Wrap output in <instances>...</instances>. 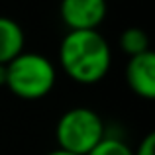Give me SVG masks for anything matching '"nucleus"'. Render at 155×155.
Wrapping results in <instances>:
<instances>
[{
    "instance_id": "obj_5",
    "label": "nucleus",
    "mask_w": 155,
    "mask_h": 155,
    "mask_svg": "<svg viewBox=\"0 0 155 155\" xmlns=\"http://www.w3.org/2000/svg\"><path fill=\"white\" fill-rule=\"evenodd\" d=\"M126 83L130 91L143 100L155 98V53L145 51L130 57L126 65Z\"/></svg>"
},
{
    "instance_id": "obj_7",
    "label": "nucleus",
    "mask_w": 155,
    "mask_h": 155,
    "mask_svg": "<svg viewBox=\"0 0 155 155\" xmlns=\"http://www.w3.org/2000/svg\"><path fill=\"white\" fill-rule=\"evenodd\" d=\"M118 47L128 57H136V55H141V53H145V51H151L149 49L147 31H145L143 28H137V26L126 28V30L122 31L120 38H118Z\"/></svg>"
},
{
    "instance_id": "obj_10",
    "label": "nucleus",
    "mask_w": 155,
    "mask_h": 155,
    "mask_svg": "<svg viewBox=\"0 0 155 155\" xmlns=\"http://www.w3.org/2000/svg\"><path fill=\"white\" fill-rule=\"evenodd\" d=\"M0 87H6V65H0Z\"/></svg>"
},
{
    "instance_id": "obj_6",
    "label": "nucleus",
    "mask_w": 155,
    "mask_h": 155,
    "mask_svg": "<svg viewBox=\"0 0 155 155\" xmlns=\"http://www.w3.org/2000/svg\"><path fill=\"white\" fill-rule=\"evenodd\" d=\"M26 47V34L22 26L10 16H0V65H8Z\"/></svg>"
},
{
    "instance_id": "obj_4",
    "label": "nucleus",
    "mask_w": 155,
    "mask_h": 155,
    "mask_svg": "<svg viewBox=\"0 0 155 155\" xmlns=\"http://www.w3.org/2000/svg\"><path fill=\"white\" fill-rule=\"evenodd\" d=\"M59 16L69 31L98 30L108 16L106 0H61Z\"/></svg>"
},
{
    "instance_id": "obj_9",
    "label": "nucleus",
    "mask_w": 155,
    "mask_h": 155,
    "mask_svg": "<svg viewBox=\"0 0 155 155\" xmlns=\"http://www.w3.org/2000/svg\"><path fill=\"white\" fill-rule=\"evenodd\" d=\"M134 155H155V134H147L134 149Z\"/></svg>"
},
{
    "instance_id": "obj_2",
    "label": "nucleus",
    "mask_w": 155,
    "mask_h": 155,
    "mask_svg": "<svg viewBox=\"0 0 155 155\" xmlns=\"http://www.w3.org/2000/svg\"><path fill=\"white\" fill-rule=\"evenodd\" d=\"M57 83V67L49 57L35 51H22L6 65V88L22 100L49 96Z\"/></svg>"
},
{
    "instance_id": "obj_3",
    "label": "nucleus",
    "mask_w": 155,
    "mask_h": 155,
    "mask_svg": "<svg viewBox=\"0 0 155 155\" xmlns=\"http://www.w3.org/2000/svg\"><path fill=\"white\" fill-rule=\"evenodd\" d=\"M106 134L102 116L88 106H73L61 114L55 124L57 149L75 155H87Z\"/></svg>"
},
{
    "instance_id": "obj_8",
    "label": "nucleus",
    "mask_w": 155,
    "mask_h": 155,
    "mask_svg": "<svg viewBox=\"0 0 155 155\" xmlns=\"http://www.w3.org/2000/svg\"><path fill=\"white\" fill-rule=\"evenodd\" d=\"M87 155H134V149L122 137L106 134L104 140L98 141Z\"/></svg>"
},
{
    "instance_id": "obj_11",
    "label": "nucleus",
    "mask_w": 155,
    "mask_h": 155,
    "mask_svg": "<svg viewBox=\"0 0 155 155\" xmlns=\"http://www.w3.org/2000/svg\"><path fill=\"white\" fill-rule=\"evenodd\" d=\"M45 155H75V153H69V151H63V149H53V151H47Z\"/></svg>"
},
{
    "instance_id": "obj_1",
    "label": "nucleus",
    "mask_w": 155,
    "mask_h": 155,
    "mask_svg": "<svg viewBox=\"0 0 155 155\" xmlns=\"http://www.w3.org/2000/svg\"><path fill=\"white\" fill-rule=\"evenodd\" d=\"M61 71L77 84H96L112 69V47L98 30L67 31L59 43Z\"/></svg>"
}]
</instances>
